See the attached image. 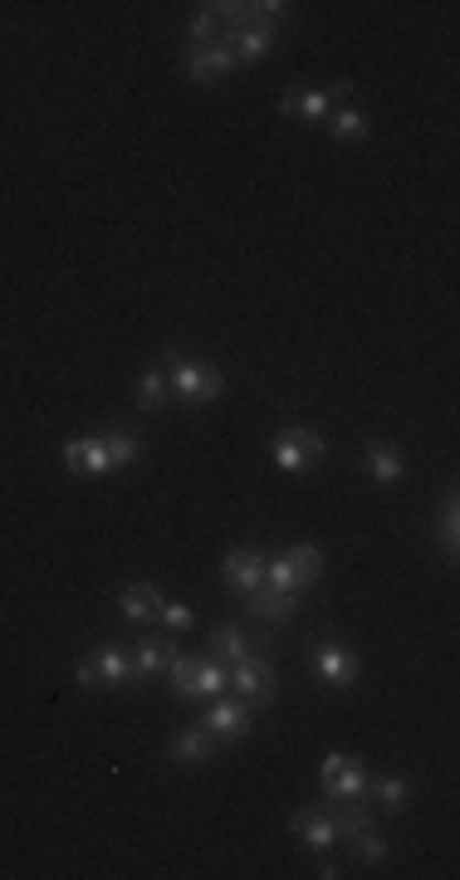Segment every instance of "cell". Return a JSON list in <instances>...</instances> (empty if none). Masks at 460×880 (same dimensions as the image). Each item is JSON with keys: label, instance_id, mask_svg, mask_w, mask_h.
Masks as SVG:
<instances>
[{"label": "cell", "instance_id": "4dcf8cb0", "mask_svg": "<svg viewBox=\"0 0 460 880\" xmlns=\"http://www.w3.org/2000/svg\"><path fill=\"white\" fill-rule=\"evenodd\" d=\"M265 587H275V592H304V587H299V578H295V568L285 562V552L265 562Z\"/></svg>", "mask_w": 460, "mask_h": 880}, {"label": "cell", "instance_id": "7a4b0ae2", "mask_svg": "<svg viewBox=\"0 0 460 880\" xmlns=\"http://www.w3.org/2000/svg\"><path fill=\"white\" fill-rule=\"evenodd\" d=\"M74 680H78V690H122V685H138V675H132L128 651L98 646L94 656H84L74 665Z\"/></svg>", "mask_w": 460, "mask_h": 880}, {"label": "cell", "instance_id": "5b68a950", "mask_svg": "<svg viewBox=\"0 0 460 880\" xmlns=\"http://www.w3.org/2000/svg\"><path fill=\"white\" fill-rule=\"evenodd\" d=\"M64 470L78 480H104L114 470V455H108L104 436H69L64 440Z\"/></svg>", "mask_w": 460, "mask_h": 880}, {"label": "cell", "instance_id": "d6986e66", "mask_svg": "<svg viewBox=\"0 0 460 880\" xmlns=\"http://www.w3.org/2000/svg\"><path fill=\"white\" fill-rule=\"evenodd\" d=\"M363 797H373V807H383V812H402V807H407L411 803V783H407V777H377V783H373V777H367V793Z\"/></svg>", "mask_w": 460, "mask_h": 880}, {"label": "cell", "instance_id": "30bf717a", "mask_svg": "<svg viewBox=\"0 0 460 880\" xmlns=\"http://www.w3.org/2000/svg\"><path fill=\"white\" fill-rule=\"evenodd\" d=\"M347 84H333V88H289L279 112L285 118H304V122H323L333 112V98H343Z\"/></svg>", "mask_w": 460, "mask_h": 880}, {"label": "cell", "instance_id": "484cf974", "mask_svg": "<svg viewBox=\"0 0 460 880\" xmlns=\"http://www.w3.org/2000/svg\"><path fill=\"white\" fill-rule=\"evenodd\" d=\"M104 440H108V455H114L118 470H128L132 460L142 455V436L138 431H104Z\"/></svg>", "mask_w": 460, "mask_h": 880}, {"label": "cell", "instance_id": "1f68e13d", "mask_svg": "<svg viewBox=\"0 0 460 880\" xmlns=\"http://www.w3.org/2000/svg\"><path fill=\"white\" fill-rule=\"evenodd\" d=\"M157 622L172 631V636H186V631L196 626V612H192V607H182V602H162V616H157Z\"/></svg>", "mask_w": 460, "mask_h": 880}, {"label": "cell", "instance_id": "3957f363", "mask_svg": "<svg viewBox=\"0 0 460 880\" xmlns=\"http://www.w3.org/2000/svg\"><path fill=\"white\" fill-rule=\"evenodd\" d=\"M269 455H275V465L285 470V475H299V470L319 465V460L329 455V440L319 431H309V426H285V431L269 436Z\"/></svg>", "mask_w": 460, "mask_h": 880}, {"label": "cell", "instance_id": "ac0fdd59", "mask_svg": "<svg viewBox=\"0 0 460 880\" xmlns=\"http://www.w3.org/2000/svg\"><path fill=\"white\" fill-rule=\"evenodd\" d=\"M367 475L383 484V490H392V484H402V475H407V460H402L397 446H387V440H367Z\"/></svg>", "mask_w": 460, "mask_h": 880}, {"label": "cell", "instance_id": "7c38bea8", "mask_svg": "<svg viewBox=\"0 0 460 880\" xmlns=\"http://www.w3.org/2000/svg\"><path fill=\"white\" fill-rule=\"evenodd\" d=\"M289 831H295L299 846H309V851H329V846L339 841V822H333L329 807H304V812H295Z\"/></svg>", "mask_w": 460, "mask_h": 880}, {"label": "cell", "instance_id": "277c9868", "mask_svg": "<svg viewBox=\"0 0 460 880\" xmlns=\"http://www.w3.org/2000/svg\"><path fill=\"white\" fill-rule=\"evenodd\" d=\"M231 690L245 699L250 709L269 705V699L279 695V680H275V665H269L265 656H240L231 665Z\"/></svg>", "mask_w": 460, "mask_h": 880}, {"label": "cell", "instance_id": "f546056e", "mask_svg": "<svg viewBox=\"0 0 460 880\" xmlns=\"http://www.w3.org/2000/svg\"><path fill=\"white\" fill-rule=\"evenodd\" d=\"M347 846H353V851H357V861H363V866H377V861H383V856H387V837H383V831H377V827L357 831V837L347 841Z\"/></svg>", "mask_w": 460, "mask_h": 880}, {"label": "cell", "instance_id": "52a82bcc", "mask_svg": "<svg viewBox=\"0 0 460 880\" xmlns=\"http://www.w3.org/2000/svg\"><path fill=\"white\" fill-rule=\"evenodd\" d=\"M319 783L329 797H339V803H353V797L367 793V769L357 759H347V753H329L319 769Z\"/></svg>", "mask_w": 460, "mask_h": 880}, {"label": "cell", "instance_id": "f1b7e54d", "mask_svg": "<svg viewBox=\"0 0 460 880\" xmlns=\"http://www.w3.org/2000/svg\"><path fill=\"white\" fill-rule=\"evenodd\" d=\"M167 680H172V690L182 695V699H196L201 695L196 690V656H176L172 670H167Z\"/></svg>", "mask_w": 460, "mask_h": 880}, {"label": "cell", "instance_id": "4fadbf2b", "mask_svg": "<svg viewBox=\"0 0 460 880\" xmlns=\"http://www.w3.org/2000/svg\"><path fill=\"white\" fill-rule=\"evenodd\" d=\"M182 656V651H176V636L172 631H167V636H142L138 641V651H132V675H138V680H152V675H167L172 670V661Z\"/></svg>", "mask_w": 460, "mask_h": 880}, {"label": "cell", "instance_id": "8992f818", "mask_svg": "<svg viewBox=\"0 0 460 880\" xmlns=\"http://www.w3.org/2000/svg\"><path fill=\"white\" fill-rule=\"evenodd\" d=\"M313 675H319L329 690H353V685L363 680V661L347 646H339V641H323V646L313 651Z\"/></svg>", "mask_w": 460, "mask_h": 880}, {"label": "cell", "instance_id": "9c48e42d", "mask_svg": "<svg viewBox=\"0 0 460 880\" xmlns=\"http://www.w3.org/2000/svg\"><path fill=\"white\" fill-rule=\"evenodd\" d=\"M201 725L216 733L221 743H235V739H245V733H250V705H245V699L216 695V705L201 715Z\"/></svg>", "mask_w": 460, "mask_h": 880}, {"label": "cell", "instance_id": "4316f807", "mask_svg": "<svg viewBox=\"0 0 460 880\" xmlns=\"http://www.w3.org/2000/svg\"><path fill=\"white\" fill-rule=\"evenodd\" d=\"M167 397H172V387H167V377L162 372H142V382H138V406L142 411H157V406H167Z\"/></svg>", "mask_w": 460, "mask_h": 880}, {"label": "cell", "instance_id": "9a60e30c", "mask_svg": "<svg viewBox=\"0 0 460 880\" xmlns=\"http://www.w3.org/2000/svg\"><path fill=\"white\" fill-rule=\"evenodd\" d=\"M240 602L250 607V616H255V622H265V626H279V622H289V616H295V607H299V592H275V587H260V592L240 597Z\"/></svg>", "mask_w": 460, "mask_h": 880}, {"label": "cell", "instance_id": "ba28073f", "mask_svg": "<svg viewBox=\"0 0 460 880\" xmlns=\"http://www.w3.org/2000/svg\"><path fill=\"white\" fill-rule=\"evenodd\" d=\"M265 552L260 548H231L226 558H221V578H226V587L235 597H250L265 587Z\"/></svg>", "mask_w": 460, "mask_h": 880}, {"label": "cell", "instance_id": "8fae6325", "mask_svg": "<svg viewBox=\"0 0 460 880\" xmlns=\"http://www.w3.org/2000/svg\"><path fill=\"white\" fill-rule=\"evenodd\" d=\"M162 602H167V597H162V587H157V582H128L118 592V612L128 616L132 626H152L157 616H162Z\"/></svg>", "mask_w": 460, "mask_h": 880}, {"label": "cell", "instance_id": "2e32d148", "mask_svg": "<svg viewBox=\"0 0 460 880\" xmlns=\"http://www.w3.org/2000/svg\"><path fill=\"white\" fill-rule=\"evenodd\" d=\"M216 749H221V739H216V733H211L206 725H186V729L172 739V759L182 763V769H192V763L216 759Z\"/></svg>", "mask_w": 460, "mask_h": 880}, {"label": "cell", "instance_id": "83f0119b", "mask_svg": "<svg viewBox=\"0 0 460 880\" xmlns=\"http://www.w3.org/2000/svg\"><path fill=\"white\" fill-rule=\"evenodd\" d=\"M186 40H192V50H206V44H221V20L211 15L206 6L192 15V25H186Z\"/></svg>", "mask_w": 460, "mask_h": 880}, {"label": "cell", "instance_id": "cb8c5ba5", "mask_svg": "<svg viewBox=\"0 0 460 880\" xmlns=\"http://www.w3.org/2000/svg\"><path fill=\"white\" fill-rule=\"evenodd\" d=\"M211 656L226 661V665H235L240 656H250V646H245V631L240 626H216V631H211Z\"/></svg>", "mask_w": 460, "mask_h": 880}, {"label": "cell", "instance_id": "5bb4252c", "mask_svg": "<svg viewBox=\"0 0 460 880\" xmlns=\"http://www.w3.org/2000/svg\"><path fill=\"white\" fill-rule=\"evenodd\" d=\"M221 44L231 50L235 64H260L275 44V25H240V30H221Z\"/></svg>", "mask_w": 460, "mask_h": 880}, {"label": "cell", "instance_id": "e0dca14e", "mask_svg": "<svg viewBox=\"0 0 460 880\" xmlns=\"http://www.w3.org/2000/svg\"><path fill=\"white\" fill-rule=\"evenodd\" d=\"M231 69H235V60L226 44H206V50L186 54V78H192V84H221Z\"/></svg>", "mask_w": 460, "mask_h": 880}, {"label": "cell", "instance_id": "d4e9b609", "mask_svg": "<svg viewBox=\"0 0 460 880\" xmlns=\"http://www.w3.org/2000/svg\"><path fill=\"white\" fill-rule=\"evenodd\" d=\"M329 128H333V138H339V142H363L367 138V112L363 108H333Z\"/></svg>", "mask_w": 460, "mask_h": 880}, {"label": "cell", "instance_id": "7402d4cb", "mask_svg": "<svg viewBox=\"0 0 460 880\" xmlns=\"http://www.w3.org/2000/svg\"><path fill=\"white\" fill-rule=\"evenodd\" d=\"M285 562L295 568V578H299V587H313L323 578V548L319 544H295L285 552Z\"/></svg>", "mask_w": 460, "mask_h": 880}, {"label": "cell", "instance_id": "ffe728a7", "mask_svg": "<svg viewBox=\"0 0 460 880\" xmlns=\"http://www.w3.org/2000/svg\"><path fill=\"white\" fill-rule=\"evenodd\" d=\"M333 822H339V841H353L357 831H367V827H377L373 822V812L363 807V797H353V803H339V797H333Z\"/></svg>", "mask_w": 460, "mask_h": 880}, {"label": "cell", "instance_id": "603a6c76", "mask_svg": "<svg viewBox=\"0 0 460 880\" xmlns=\"http://www.w3.org/2000/svg\"><path fill=\"white\" fill-rule=\"evenodd\" d=\"M196 690L211 695V699L226 695V690H231V665L216 661L211 651H206V656H196Z\"/></svg>", "mask_w": 460, "mask_h": 880}, {"label": "cell", "instance_id": "6da1fadb", "mask_svg": "<svg viewBox=\"0 0 460 880\" xmlns=\"http://www.w3.org/2000/svg\"><path fill=\"white\" fill-rule=\"evenodd\" d=\"M167 363H172V377H167V387H172V397L182 406H206L216 401L221 391H226V377H221L216 363H201V357H186V353H167Z\"/></svg>", "mask_w": 460, "mask_h": 880}, {"label": "cell", "instance_id": "44dd1931", "mask_svg": "<svg viewBox=\"0 0 460 880\" xmlns=\"http://www.w3.org/2000/svg\"><path fill=\"white\" fill-rule=\"evenodd\" d=\"M436 544H441L446 558H456L460 552V500L456 490L441 500V514H436Z\"/></svg>", "mask_w": 460, "mask_h": 880}]
</instances>
